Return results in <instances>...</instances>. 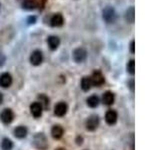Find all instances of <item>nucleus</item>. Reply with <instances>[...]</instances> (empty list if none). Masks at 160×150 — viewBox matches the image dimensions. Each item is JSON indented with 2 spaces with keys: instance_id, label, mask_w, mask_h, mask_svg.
Instances as JSON below:
<instances>
[{
  "instance_id": "obj_1",
  "label": "nucleus",
  "mask_w": 160,
  "mask_h": 150,
  "mask_svg": "<svg viewBox=\"0 0 160 150\" xmlns=\"http://www.w3.org/2000/svg\"><path fill=\"white\" fill-rule=\"evenodd\" d=\"M33 145L39 150H46L48 147V141L43 133H37L33 138Z\"/></svg>"
},
{
  "instance_id": "obj_2",
  "label": "nucleus",
  "mask_w": 160,
  "mask_h": 150,
  "mask_svg": "<svg viewBox=\"0 0 160 150\" xmlns=\"http://www.w3.org/2000/svg\"><path fill=\"white\" fill-rule=\"evenodd\" d=\"M102 17L105 22L107 23H114L117 19V14L115 9L111 6H107L103 9L102 12Z\"/></svg>"
},
{
  "instance_id": "obj_3",
  "label": "nucleus",
  "mask_w": 160,
  "mask_h": 150,
  "mask_svg": "<svg viewBox=\"0 0 160 150\" xmlns=\"http://www.w3.org/2000/svg\"><path fill=\"white\" fill-rule=\"evenodd\" d=\"M87 57L86 50L82 47H78L73 51V59L76 63H82Z\"/></svg>"
},
{
  "instance_id": "obj_4",
  "label": "nucleus",
  "mask_w": 160,
  "mask_h": 150,
  "mask_svg": "<svg viewBox=\"0 0 160 150\" xmlns=\"http://www.w3.org/2000/svg\"><path fill=\"white\" fill-rule=\"evenodd\" d=\"M90 79H91L92 85H95V86H100V85H102L105 81L103 74L101 73L100 70H95V71L92 73Z\"/></svg>"
},
{
  "instance_id": "obj_5",
  "label": "nucleus",
  "mask_w": 160,
  "mask_h": 150,
  "mask_svg": "<svg viewBox=\"0 0 160 150\" xmlns=\"http://www.w3.org/2000/svg\"><path fill=\"white\" fill-rule=\"evenodd\" d=\"M43 61V54L40 50H34L30 55V62L34 66H38Z\"/></svg>"
},
{
  "instance_id": "obj_6",
  "label": "nucleus",
  "mask_w": 160,
  "mask_h": 150,
  "mask_svg": "<svg viewBox=\"0 0 160 150\" xmlns=\"http://www.w3.org/2000/svg\"><path fill=\"white\" fill-rule=\"evenodd\" d=\"M64 24V17L61 13H55L50 19V25L52 27H61Z\"/></svg>"
},
{
  "instance_id": "obj_7",
  "label": "nucleus",
  "mask_w": 160,
  "mask_h": 150,
  "mask_svg": "<svg viewBox=\"0 0 160 150\" xmlns=\"http://www.w3.org/2000/svg\"><path fill=\"white\" fill-rule=\"evenodd\" d=\"M99 125V118L97 115H91L86 121V128L89 131H94Z\"/></svg>"
},
{
  "instance_id": "obj_8",
  "label": "nucleus",
  "mask_w": 160,
  "mask_h": 150,
  "mask_svg": "<svg viewBox=\"0 0 160 150\" xmlns=\"http://www.w3.org/2000/svg\"><path fill=\"white\" fill-rule=\"evenodd\" d=\"M13 118H14V113L11 109H4L1 112V115H0V119L5 124L11 123Z\"/></svg>"
},
{
  "instance_id": "obj_9",
  "label": "nucleus",
  "mask_w": 160,
  "mask_h": 150,
  "mask_svg": "<svg viewBox=\"0 0 160 150\" xmlns=\"http://www.w3.org/2000/svg\"><path fill=\"white\" fill-rule=\"evenodd\" d=\"M67 109H68V107H67L66 103L59 102L55 105V107H54V114L56 115V116H59V117L64 116L67 112Z\"/></svg>"
},
{
  "instance_id": "obj_10",
  "label": "nucleus",
  "mask_w": 160,
  "mask_h": 150,
  "mask_svg": "<svg viewBox=\"0 0 160 150\" xmlns=\"http://www.w3.org/2000/svg\"><path fill=\"white\" fill-rule=\"evenodd\" d=\"M12 84V76L9 73L5 72L0 75V86L3 88H7Z\"/></svg>"
},
{
  "instance_id": "obj_11",
  "label": "nucleus",
  "mask_w": 160,
  "mask_h": 150,
  "mask_svg": "<svg viewBox=\"0 0 160 150\" xmlns=\"http://www.w3.org/2000/svg\"><path fill=\"white\" fill-rule=\"evenodd\" d=\"M42 110L43 107L39 102H34L30 105V112L33 115L35 118H39L42 115Z\"/></svg>"
},
{
  "instance_id": "obj_12",
  "label": "nucleus",
  "mask_w": 160,
  "mask_h": 150,
  "mask_svg": "<svg viewBox=\"0 0 160 150\" xmlns=\"http://www.w3.org/2000/svg\"><path fill=\"white\" fill-rule=\"evenodd\" d=\"M117 112L115 110H108L105 115V121H106L109 125H113L117 121Z\"/></svg>"
},
{
  "instance_id": "obj_13",
  "label": "nucleus",
  "mask_w": 160,
  "mask_h": 150,
  "mask_svg": "<svg viewBox=\"0 0 160 150\" xmlns=\"http://www.w3.org/2000/svg\"><path fill=\"white\" fill-rule=\"evenodd\" d=\"M47 44L51 50H56L60 45V39L55 35H51L47 38Z\"/></svg>"
},
{
  "instance_id": "obj_14",
  "label": "nucleus",
  "mask_w": 160,
  "mask_h": 150,
  "mask_svg": "<svg viewBox=\"0 0 160 150\" xmlns=\"http://www.w3.org/2000/svg\"><path fill=\"white\" fill-rule=\"evenodd\" d=\"M22 7L25 10H33L37 8V0H22Z\"/></svg>"
},
{
  "instance_id": "obj_15",
  "label": "nucleus",
  "mask_w": 160,
  "mask_h": 150,
  "mask_svg": "<svg viewBox=\"0 0 160 150\" xmlns=\"http://www.w3.org/2000/svg\"><path fill=\"white\" fill-rule=\"evenodd\" d=\"M51 134L53 138L60 139L63 135V128L60 126V125H54L51 129Z\"/></svg>"
},
{
  "instance_id": "obj_16",
  "label": "nucleus",
  "mask_w": 160,
  "mask_h": 150,
  "mask_svg": "<svg viewBox=\"0 0 160 150\" xmlns=\"http://www.w3.org/2000/svg\"><path fill=\"white\" fill-rule=\"evenodd\" d=\"M114 94L112 92H110V91H106L104 94H103V96H102V101L104 104H106V105H111L114 103Z\"/></svg>"
},
{
  "instance_id": "obj_17",
  "label": "nucleus",
  "mask_w": 160,
  "mask_h": 150,
  "mask_svg": "<svg viewBox=\"0 0 160 150\" xmlns=\"http://www.w3.org/2000/svg\"><path fill=\"white\" fill-rule=\"evenodd\" d=\"M27 128L25 126H18L14 129V135L17 138H24L27 135Z\"/></svg>"
},
{
  "instance_id": "obj_18",
  "label": "nucleus",
  "mask_w": 160,
  "mask_h": 150,
  "mask_svg": "<svg viewBox=\"0 0 160 150\" xmlns=\"http://www.w3.org/2000/svg\"><path fill=\"white\" fill-rule=\"evenodd\" d=\"M125 19L129 23H134L135 21V10L134 7H130L125 12Z\"/></svg>"
},
{
  "instance_id": "obj_19",
  "label": "nucleus",
  "mask_w": 160,
  "mask_h": 150,
  "mask_svg": "<svg viewBox=\"0 0 160 150\" xmlns=\"http://www.w3.org/2000/svg\"><path fill=\"white\" fill-rule=\"evenodd\" d=\"M92 87V82H91V79H90V77H87L85 76L82 78L81 80V88L82 90H84V91H88V90H90V88Z\"/></svg>"
},
{
  "instance_id": "obj_20",
  "label": "nucleus",
  "mask_w": 160,
  "mask_h": 150,
  "mask_svg": "<svg viewBox=\"0 0 160 150\" xmlns=\"http://www.w3.org/2000/svg\"><path fill=\"white\" fill-rule=\"evenodd\" d=\"M87 104L89 105L90 107H97L98 104H99V98L96 96V95H92L87 99Z\"/></svg>"
},
{
  "instance_id": "obj_21",
  "label": "nucleus",
  "mask_w": 160,
  "mask_h": 150,
  "mask_svg": "<svg viewBox=\"0 0 160 150\" xmlns=\"http://www.w3.org/2000/svg\"><path fill=\"white\" fill-rule=\"evenodd\" d=\"M13 147V143L10 139L8 138H4L1 142V148L2 150H11Z\"/></svg>"
},
{
  "instance_id": "obj_22",
  "label": "nucleus",
  "mask_w": 160,
  "mask_h": 150,
  "mask_svg": "<svg viewBox=\"0 0 160 150\" xmlns=\"http://www.w3.org/2000/svg\"><path fill=\"white\" fill-rule=\"evenodd\" d=\"M38 99H39V103L41 104V106L43 108H47L48 107V105H49V99L47 96H45L44 94H41V95H39L38 96Z\"/></svg>"
},
{
  "instance_id": "obj_23",
  "label": "nucleus",
  "mask_w": 160,
  "mask_h": 150,
  "mask_svg": "<svg viewBox=\"0 0 160 150\" xmlns=\"http://www.w3.org/2000/svg\"><path fill=\"white\" fill-rule=\"evenodd\" d=\"M127 71L130 74H134L135 73V61L133 59L129 60L127 63Z\"/></svg>"
},
{
  "instance_id": "obj_24",
  "label": "nucleus",
  "mask_w": 160,
  "mask_h": 150,
  "mask_svg": "<svg viewBox=\"0 0 160 150\" xmlns=\"http://www.w3.org/2000/svg\"><path fill=\"white\" fill-rule=\"evenodd\" d=\"M36 20H37V17L34 16V15H31V16H29L27 18V23L28 24H34L35 22H36Z\"/></svg>"
},
{
  "instance_id": "obj_25",
  "label": "nucleus",
  "mask_w": 160,
  "mask_h": 150,
  "mask_svg": "<svg viewBox=\"0 0 160 150\" xmlns=\"http://www.w3.org/2000/svg\"><path fill=\"white\" fill-rule=\"evenodd\" d=\"M46 1L47 0H37V7L40 9H43L45 4H46Z\"/></svg>"
},
{
  "instance_id": "obj_26",
  "label": "nucleus",
  "mask_w": 160,
  "mask_h": 150,
  "mask_svg": "<svg viewBox=\"0 0 160 150\" xmlns=\"http://www.w3.org/2000/svg\"><path fill=\"white\" fill-rule=\"evenodd\" d=\"M5 61H6V57H5V55L2 52H0V67L3 66Z\"/></svg>"
},
{
  "instance_id": "obj_27",
  "label": "nucleus",
  "mask_w": 160,
  "mask_h": 150,
  "mask_svg": "<svg viewBox=\"0 0 160 150\" xmlns=\"http://www.w3.org/2000/svg\"><path fill=\"white\" fill-rule=\"evenodd\" d=\"M134 44H135L134 40H132L131 43H130V51H131V53H132V54L135 52V50H134Z\"/></svg>"
},
{
  "instance_id": "obj_28",
  "label": "nucleus",
  "mask_w": 160,
  "mask_h": 150,
  "mask_svg": "<svg viewBox=\"0 0 160 150\" xmlns=\"http://www.w3.org/2000/svg\"><path fill=\"white\" fill-rule=\"evenodd\" d=\"M2 101H3V95H2L1 92H0V104L2 103Z\"/></svg>"
},
{
  "instance_id": "obj_29",
  "label": "nucleus",
  "mask_w": 160,
  "mask_h": 150,
  "mask_svg": "<svg viewBox=\"0 0 160 150\" xmlns=\"http://www.w3.org/2000/svg\"><path fill=\"white\" fill-rule=\"evenodd\" d=\"M57 150H64V149H62V148H59V149H57Z\"/></svg>"
},
{
  "instance_id": "obj_30",
  "label": "nucleus",
  "mask_w": 160,
  "mask_h": 150,
  "mask_svg": "<svg viewBox=\"0 0 160 150\" xmlns=\"http://www.w3.org/2000/svg\"><path fill=\"white\" fill-rule=\"evenodd\" d=\"M0 9H1V4H0Z\"/></svg>"
}]
</instances>
